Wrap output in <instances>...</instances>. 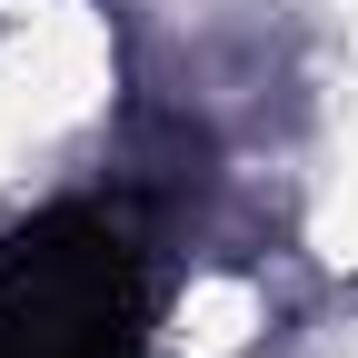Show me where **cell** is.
Masks as SVG:
<instances>
[{"instance_id": "cell-1", "label": "cell", "mask_w": 358, "mask_h": 358, "mask_svg": "<svg viewBox=\"0 0 358 358\" xmlns=\"http://www.w3.org/2000/svg\"><path fill=\"white\" fill-rule=\"evenodd\" d=\"M0 358H150L140 249L110 209H40L0 239Z\"/></svg>"}]
</instances>
